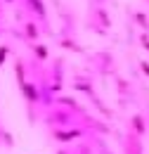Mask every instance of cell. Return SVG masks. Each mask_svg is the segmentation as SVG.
Wrapping results in <instances>:
<instances>
[{
  "instance_id": "6da1fadb",
  "label": "cell",
  "mask_w": 149,
  "mask_h": 154,
  "mask_svg": "<svg viewBox=\"0 0 149 154\" xmlns=\"http://www.w3.org/2000/svg\"><path fill=\"white\" fill-rule=\"evenodd\" d=\"M123 154H142V137L132 131H128L123 137Z\"/></svg>"
},
{
  "instance_id": "7a4b0ae2",
  "label": "cell",
  "mask_w": 149,
  "mask_h": 154,
  "mask_svg": "<svg viewBox=\"0 0 149 154\" xmlns=\"http://www.w3.org/2000/svg\"><path fill=\"white\" fill-rule=\"evenodd\" d=\"M128 131H132L135 135H140V137H144L149 131V123H147V114H132L130 116V126H128Z\"/></svg>"
},
{
  "instance_id": "3957f363",
  "label": "cell",
  "mask_w": 149,
  "mask_h": 154,
  "mask_svg": "<svg viewBox=\"0 0 149 154\" xmlns=\"http://www.w3.org/2000/svg\"><path fill=\"white\" fill-rule=\"evenodd\" d=\"M132 19H135V24H137L144 33H149V17H147V12H144V10H137V12L132 14Z\"/></svg>"
},
{
  "instance_id": "277c9868",
  "label": "cell",
  "mask_w": 149,
  "mask_h": 154,
  "mask_svg": "<svg viewBox=\"0 0 149 154\" xmlns=\"http://www.w3.org/2000/svg\"><path fill=\"white\" fill-rule=\"evenodd\" d=\"M140 43H142V48L149 52V33H144V31H142V33H140Z\"/></svg>"
},
{
  "instance_id": "5b68a950",
  "label": "cell",
  "mask_w": 149,
  "mask_h": 154,
  "mask_svg": "<svg viewBox=\"0 0 149 154\" xmlns=\"http://www.w3.org/2000/svg\"><path fill=\"white\" fill-rule=\"evenodd\" d=\"M140 71L149 78V62H147V59H142V62H140Z\"/></svg>"
},
{
  "instance_id": "8992f818",
  "label": "cell",
  "mask_w": 149,
  "mask_h": 154,
  "mask_svg": "<svg viewBox=\"0 0 149 154\" xmlns=\"http://www.w3.org/2000/svg\"><path fill=\"white\" fill-rule=\"evenodd\" d=\"M142 2H144V5H149V0H142Z\"/></svg>"
}]
</instances>
